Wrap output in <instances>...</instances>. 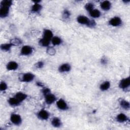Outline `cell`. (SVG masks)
Wrapping results in <instances>:
<instances>
[{
  "instance_id": "obj_1",
  "label": "cell",
  "mask_w": 130,
  "mask_h": 130,
  "mask_svg": "<svg viewBox=\"0 0 130 130\" xmlns=\"http://www.w3.org/2000/svg\"><path fill=\"white\" fill-rule=\"evenodd\" d=\"M10 121L14 125H19L22 123V118L19 114L13 113L10 116Z\"/></svg>"
},
{
  "instance_id": "obj_2",
  "label": "cell",
  "mask_w": 130,
  "mask_h": 130,
  "mask_svg": "<svg viewBox=\"0 0 130 130\" xmlns=\"http://www.w3.org/2000/svg\"><path fill=\"white\" fill-rule=\"evenodd\" d=\"M130 85V78L127 77L121 79L119 83V87L121 89H127Z\"/></svg>"
},
{
  "instance_id": "obj_3",
  "label": "cell",
  "mask_w": 130,
  "mask_h": 130,
  "mask_svg": "<svg viewBox=\"0 0 130 130\" xmlns=\"http://www.w3.org/2000/svg\"><path fill=\"white\" fill-rule=\"evenodd\" d=\"M33 52V48L28 45L23 46L21 49L20 53L22 55L27 56L31 54Z\"/></svg>"
},
{
  "instance_id": "obj_4",
  "label": "cell",
  "mask_w": 130,
  "mask_h": 130,
  "mask_svg": "<svg viewBox=\"0 0 130 130\" xmlns=\"http://www.w3.org/2000/svg\"><path fill=\"white\" fill-rule=\"evenodd\" d=\"M35 78V75L31 73H26L24 74L22 77L21 81L24 82H30L34 80Z\"/></svg>"
},
{
  "instance_id": "obj_5",
  "label": "cell",
  "mask_w": 130,
  "mask_h": 130,
  "mask_svg": "<svg viewBox=\"0 0 130 130\" xmlns=\"http://www.w3.org/2000/svg\"><path fill=\"white\" fill-rule=\"evenodd\" d=\"M122 23V20L119 17H114L110 19L109 21V25L117 27L120 26Z\"/></svg>"
},
{
  "instance_id": "obj_6",
  "label": "cell",
  "mask_w": 130,
  "mask_h": 130,
  "mask_svg": "<svg viewBox=\"0 0 130 130\" xmlns=\"http://www.w3.org/2000/svg\"><path fill=\"white\" fill-rule=\"evenodd\" d=\"M49 113L45 110H41L38 113V117L41 120H47L49 118Z\"/></svg>"
},
{
  "instance_id": "obj_7",
  "label": "cell",
  "mask_w": 130,
  "mask_h": 130,
  "mask_svg": "<svg viewBox=\"0 0 130 130\" xmlns=\"http://www.w3.org/2000/svg\"><path fill=\"white\" fill-rule=\"evenodd\" d=\"M56 106L57 108L61 110H66L68 109V106L67 103L62 99L58 100L56 102Z\"/></svg>"
},
{
  "instance_id": "obj_8",
  "label": "cell",
  "mask_w": 130,
  "mask_h": 130,
  "mask_svg": "<svg viewBox=\"0 0 130 130\" xmlns=\"http://www.w3.org/2000/svg\"><path fill=\"white\" fill-rule=\"evenodd\" d=\"M45 100L47 104L51 105L56 100V98L54 94L50 93L45 96Z\"/></svg>"
},
{
  "instance_id": "obj_9",
  "label": "cell",
  "mask_w": 130,
  "mask_h": 130,
  "mask_svg": "<svg viewBox=\"0 0 130 130\" xmlns=\"http://www.w3.org/2000/svg\"><path fill=\"white\" fill-rule=\"evenodd\" d=\"M77 21L79 23L81 24L86 25L87 26H88L90 21V19L85 16L80 15L77 17Z\"/></svg>"
},
{
  "instance_id": "obj_10",
  "label": "cell",
  "mask_w": 130,
  "mask_h": 130,
  "mask_svg": "<svg viewBox=\"0 0 130 130\" xmlns=\"http://www.w3.org/2000/svg\"><path fill=\"white\" fill-rule=\"evenodd\" d=\"M71 70V65L68 63L62 64L58 68V71L60 73L68 72H70Z\"/></svg>"
},
{
  "instance_id": "obj_11",
  "label": "cell",
  "mask_w": 130,
  "mask_h": 130,
  "mask_svg": "<svg viewBox=\"0 0 130 130\" xmlns=\"http://www.w3.org/2000/svg\"><path fill=\"white\" fill-rule=\"evenodd\" d=\"M18 64L14 61L9 62L6 65V68L8 71H15L18 68Z\"/></svg>"
},
{
  "instance_id": "obj_12",
  "label": "cell",
  "mask_w": 130,
  "mask_h": 130,
  "mask_svg": "<svg viewBox=\"0 0 130 130\" xmlns=\"http://www.w3.org/2000/svg\"><path fill=\"white\" fill-rule=\"evenodd\" d=\"M9 13V8L7 7H1L0 9V17L2 18L7 17Z\"/></svg>"
},
{
  "instance_id": "obj_13",
  "label": "cell",
  "mask_w": 130,
  "mask_h": 130,
  "mask_svg": "<svg viewBox=\"0 0 130 130\" xmlns=\"http://www.w3.org/2000/svg\"><path fill=\"white\" fill-rule=\"evenodd\" d=\"M14 96L21 103L27 98V95L22 92H18L15 93Z\"/></svg>"
},
{
  "instance_id": "obj_14",
  "label": "cell",
  "mask_w": 130,
  "mask_h": 130,
  "mask_svg": "<svg viewBox=\"0 0 130 130\" xmlns=\"http://www.w3.org/2000/svg\"><path fill=\"white\" fill-rule=\"evenodd\" d=\"M116 121L118 122L122 123L127 121L128 120V117L123 113H120L117 115L116 117Z\"/></svg>"
},
{
  "instance_id": "obj_15",
  "label": "cell",
  "mask_w": 130,
  "mask_h": 130,
  "mask_svg": "<svg viewBox=\"0 0 130 130\" xmlns=\"http://www.w3.org/2000/svg\"><path fill=\"white\" fill-rule=\"evenodd\" d=\"M100 7L104 11H108L110 9L111 7V3L108 1H105L102 2L100 4Z\"/></svg>"
},
{
  "instance_id": "obj_16",
  "label": "cell",
  "mask_w": 130,
  "mask_h": 130,
  "mask_svg": "<svg viewBox=\"0 0 130 130\" xmlns=\"http://www.w3.org/2000/svg\"><path fill=\"white\" fill-rule=\"evenodd\" d=\"M8 102L9 103V104L11 106H13V107H16V106H19L21 102H19L16 98H15L14 96L13 98H9V99L8 101Z\"/></svg>"
},
{
  "instance_id": "obj_17",
  "label": "cell",
  "mask_w": 130,
  "mask_h": 130,
  "mask_svg": "<svg viewBox=\"0 0 130 130\" xmlns=\"http://www.w3.org/2000/svg\"><path fill=\"white\" fill-rule=\"evenodd\" d=\"M51 124L53 127H59L61 126V121L58 117H54L51 120Z\"/></svg>"
},
{
  "instance_id": "obj_18",
  "label": "cell",
  "mask_w": 130,
  "mask_h": 130,
  "mask_svg": "<svg viewBox=\"0 0 130 130\" xmlns=\"http://www.w3.org/2000/svg\"><path fill=\"white\" fill-rule=\"evenodd\" d=\"M120 106L124 110H128L130 108V104L126 100L122 99L119 101Z\"/></svg>"
},
{
  "instance_id": "obj_19",
  "label": "cell",
  "mask_w": 130,
  "mask_h": 130,
  "mask_svg": "<svg viewBox=\"0 0 130 130\" xmlns=\"http://www.w3.org/2000/svg\"><path fill=\"white\" fill-rule=\"evenodd\" d=\"M53 33L51 30L50 29H45L43 32V37L47 39L51 40L52 38H53Z\"/></svg>"
},
{
  "instance_id": "obj_20",
  "label": "cell",
  "mask_w": 130,
  "mask_h": 130,
  "mask_svg": "<svg viewBox=\"0 0 130 130\" xmlns=\"http://www.w3.org/2000/svg\"><path fill=\"white\" fill-rule=\"evenodd\" d=\"M42 6L39 3L34 4L31 8V11L32 13H37L39 12L42 9Z\"/></svg>"
},
{
  "instance_id": "obj_21",
  "label": "cell",
  "mask_w": 130,
  "mask_h": 130,
  "mask_svg": "<svg viewBox=\"0 0 130 130\" xmlns=\"http://www.w3.org/2000/svg\"><path fill=\"white\" fill-rule=\"evenodd\" d=\"M110 87V82L109 81H106L102 83L100 86V89L102 91L107 90Z\"/></svg>"
},
{
  "instance_id": "obj_22",
  "label": "cell",
  "mask_w": 130,
  "mask_h": 130,
  "mask_svg": "<svg viewBox=\"0 0 130 130\" xmlns=\"http://www.w3.org/2000/svg\"><path fill=\"white\" fill-rule=\"evenodd\" d=\"M89 13L90 16L94 18H99L101 16V12L98 9H93L89 12Z\"/></svg>"
},
{
  "instance_id": "obj_23",
  "label": "cell",
  "mask_w": 130,
  "mask_h": 130,
  "mask_svg": "<svg viewBox=\"0 0 130 130\" xmlns=\"http://www.w3.org/2000/svg\"><path fill=\"white\" fill-rule=\"evenodd\" d=\"M50 40L47 39L46 38H43L41 39L40 40L39 43V45L43 47H48L49 45L50 44Z\"/></svg>"
},
{
  "instance_id": "obj_24",
  "label": "cell",
  "mask_w": 130,
  "mask_h": 130,
  "mask_svg": "<svg viewBox=\"0 0 130 130\" xmlns=\"http://www.w3.org/2000/svg\"><path fill=\"white\" fill-rule=\"evenodd\" d=\"M13 46V45L10 43H5L1 45V49L2 50L4 51H9L11 47Z\"/></svg>"
},
{
  "instance_id": "obj_25",
  "label": "cell",
  "mask_w": 130,
  "mask_h": 130,
  "mask_svg": "<svg viewBox=\"0 0 130 130\" xmlns=\"http://www.w3.org/2000/svg\"><path fill=\"white\" fill-rule=\"evenodd\" d=\"M52 44L54 46L59 45L62 43V40L58 37H53L51 39Z\"/></svg>"
},
{
  "instance_id": "obj_26",
  "label": "cell",
  "mask_w": 130,
  "mask_h": 130,
  "mask_svg": "<svg viewBox=\"0 0 130 130\" xmlns=\"http://www.w3.org/2000/svg\"><path fill=\"white\" fill-rule=\"evenodd\" d=\"M12 5V1L10 0H3L1 2V7H7L10 8Z\"/></svg>"
},
{
  "instance_id": "obj_27",
  "label": "cell",
  "mask_w": 130,
  "mask_h": 130,
  "mask_svg": "<svg viewBox=\"0 0 130 130\" xmlns=\"http://www.w3.org/2000/svg\"><path fill=\"white\" fill-rule=\"evenodd\" d=\"M10 43L13 45V46H18L22 43V41L19 39L14 38L11 41Z\"/></svg>"
},
{
  "instance_id": "obj_28",
  "label": "cell",
  "mask_w": 130,
  "mask_h": 130,
  "mask_svg": "<svg viewBox=\"0 0 130 130\" xmlns=\"http://www.w3.org/2000/svg\"><path fill=\"white\" fill-rule=\"evenodd\" d=\"M85 9L89 12L94 9V5L91 3H87L85 6Z\"/></svg>"
},
{
  "instance_id": "obj_29",
  "label": "cell",
  "mask_w": 130,
  "mask_h": 130,
  "mask_svg": "<svg viewBox=\"0 0 130 130\" xmlns=\"http://www.w3.org/2000/svg\"><path fill=\"white\" fill-rule=\"evenodd\" d=\"M46 52L50 55H54L56 53V50L54 48L52 47H49L47 49Z\"/></svg>"
},
{
  "instance_id": "obj_30",
  "label": "cell",
  "mask_w": 130,
  "mask_h": 130,
  "mask_svg": "<svg viewBox=\"0 0 130 130\" xmlns=\"http://www.w3.org/2000/svg\"><path fill=\"white\" fill-rule=\"evenodd\" d=\"M8 88L7 84L5 82H2L0 84V90L1 91H5Z\"/></svg>"
},
{
  "instance_id": "obj_31",
  "label": "cell",
  "mask_w": 130,
  "mask_h": 130,
  "mask_svg": "<svg viewBox=\"0 0 130 130\" xmlns=\"http://www.w3.org/2000/svg\"><path fill=\"white\" fill-rule=\"evenodd\" d=\"M70 15H71V14H70V11H69L68 10H64V11H63V12L62 17H63L64 19H68V18L70 17Z\"/></svg>"
},
{
  "instance_id": "obj_32",
  "label": "cell",
  "mask_w": 130,
  "mask_h": 130,
  "mask_svg": "<svg viewBox=\"0 0 130 130\" xmlns=\"http://www.w3.org/2000/svg\"><path fill=\"white\" fill-rule=\"evenodd\" d=\"M42 93L43 94H44V96L50 93V89L48 88H46V87H45L43 89H42Z\"/></svg>"
},
{
  "instance_id": "obj_33",
  "label": "cell",
  "mask_w": 130,
  "mask_h": 130,
  "mask_svg": "<svg viewBox=\"0 0 130 130\" xmlns=\"http://www.w3.org/2000/svg\"><path fill=\"white\" fill-rule=\"evenodd\" d=\"M44 62L42 61H39L36 64V67L38 69H41L44 67Z\"/></svg>"
},
{
  "instance_id": "obj_34",
  "label": "cell",
  "mask_w": 130,
  "mask_h": 130,
  "mask_svg": "<svg viewBox=\"0 0 130 130\" xmlns=\"http://www.w3.org/2000/svg\"><path fill=\"white\" fill-rule=\"evenodd\" d=\"M96 25V22L93 20H90L88 26L89 27H93Z\"/></svg>"
},
{
  "instance_id": "obj_35",
  "label": "cell",
  "mask_w": 130,
  "mask_h": 130,
  "mask_svg": "<svg viewBox=\"0 0 130 130\" xmlns=\"http://www.w3.org/2000/svg\"><path fill=\"white\" fill-rule=\"evenodd\" d=\"M101 62L102 64H104V65H105L108 62V60L107 59L106 57H102L101 58Z\"/></svg>"
},
{
  "instance_id": "obj_36",
  "label": "cell",
  "mask_w": 130,
  "mask_h": 130,
  "mask_svg": "<svg viewBox=\"0 0 130 130\" xmlns=\"http://www.w3.org/2000/svg\"><path fill=\"white\" fill-rule=\"evenodd\" d=\"M37 85L39 86H40V87H43V85L42 84V83L41 82H38L37 83Z\"/></svg>"
}]
</instances>
